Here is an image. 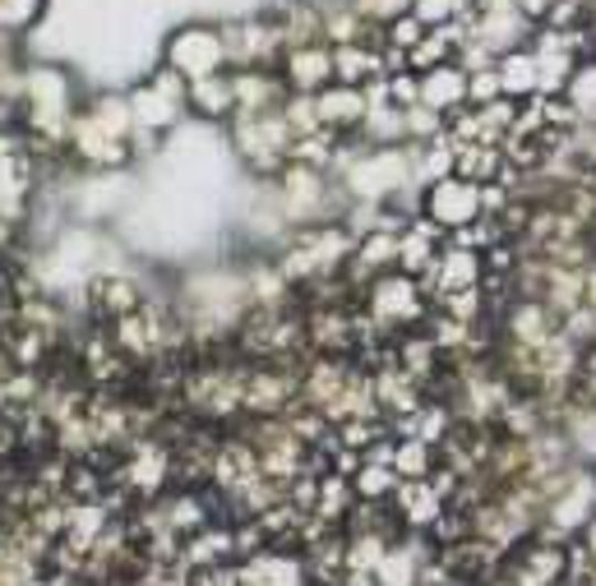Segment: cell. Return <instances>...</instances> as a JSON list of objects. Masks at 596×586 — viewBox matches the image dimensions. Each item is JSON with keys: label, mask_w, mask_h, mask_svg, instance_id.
<instances>
[{"label": "cell", "mask_w": 596, "mask_h": 586, "mask_svg": "<svg viewBox=\"0 0 596 586\" xmlns=\"http://www.w3.org/2000/svg\"><path fill=\"white\" fill-rule=\"evenodd\" d=\"M425 208H431V217L440 227H467L481 217L486 208V194L476 181L467 176H448V181H435L431 194H425Z\"/></svg>", "instance_id": "6da1fadb"}, {"label": "cell", "mask_w": 596, "mask_h": 586, "mask_svg": "<svg viewBox=\"0 0 596 586\" xmlns=\"http://www.w3.org/2000/svg\"><path fill=\"white\" fill-rule=\"evenodd\" d=\"M393 246H398V240H389V236L375 240V250H393ZM356 263H370V273H375L379 263H393V254H375V259H370V250H361V259H356Z\"/></svg>", "instance_id": "7a4b0ae2"}]
</instances>
